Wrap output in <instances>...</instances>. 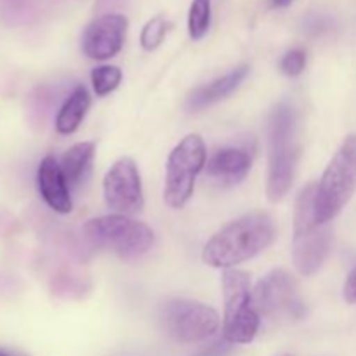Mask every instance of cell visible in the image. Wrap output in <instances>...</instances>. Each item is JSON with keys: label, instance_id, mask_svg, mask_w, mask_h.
<instances>
[{"label": "cell", "instance_id": "obj_1", "mask_svg": "<svg viewBox=\"0 0 356 356\" xmlns=\"http://www.w3.org/2000/svg\"><path fill=\"white\" fill-rule=\"evenodd\" d=\"M277 238L275 221L268 212L254 211L219 229L204 247L202 259L219 270H232L236 264L254 259Z\"/></svg>", "mask_w": 356, "mask_h": 356}, {"label": "cell", "instance_id": "obj_2", "mask_svg": "<svg viewBox=\"0 0 356 356\" xmlns=\"http://www.w3.org/2000/svg\"><path fill=\"white\" fill-rule=\"evenodd\" d=\"M299 162L298 113L287 103H280L268 120V183L270 202H280L294 183Z\"/></svg>", "mask_w": 356, "mask_h": 356}, {"label": "cell", "instance_id": "obj_3", "mask_svg": "<svg viewBox=\"0 0 356 356\" xmlns=\"http://www.w3.org/2000/svg\"><path fill=\"white\" fill-rule=\"evenodd\" d=\"M315 197L316 184L309 183L296 198L292 261L298 273L302 277H312L323 266L332 245V233L329 226L316 221Z\"/></svg>", "mask_w": 356, "mask_h": 356}, {"label": "cell", "instance_id": "obj_4", "mask_svg": "<svg viewBox=\"0 0 356 356\" xmlns=\"http://www.w3.org/2000/svg\"><path fill=\"white\" fill-rule=\"evenodd\" d=\"M356 191V134H350L323 170L316 184V221L329 225Z\"/></svg>", "mask_w": 356, "mask_h": 356}, {"label": "cell", "instance_id": "obj_5", "mask_svg": "<svg viewBox=\"0 0 356 356\" xmlns=\"http://www.w3.org/2000/svg\"><path fill=\"white\" fill-rule=\"evenodd\" d=\"M222 336L232 344H249L259 330L261 316L252 301V285L245 271L232 268L222 273Z\"/></svg>", "mask_w": 356, "mask_h": 356}, {"label": "cell", "instance_id": "obj_6", "mask_svg": "<svg viewBox=\"0 0 356 356\" xmlns=\"http://www.w3.org/2000/svg\"><path fill=\"white\" fill-rule=\"evenodd\" d=\"M83 232L94 245L104 247L124 259L143 256L155 243V233L148 225L122 214L90 219L83 226Z\"/></svg>", "mask_w": 356, "mask_h": 356}, {"label": "cell", "instance_id": "obj_7", "mask_svg": "<svg viewBox=\"0 0 356 356\" xmlns=\"http://www.w3.org/2000/svg\"><path fill=\"white\" fill-rule=\"evenodd\" d=\"M207 162V148L198 134H188L167 159L163 200L170 209H183L195 190V181Z\"/></svg>", "mask_w": 356, "mask_h": 356}, {"label": "cell", "instance_id": "obj_8", "mask_svg": "<svg viewBox=\"0 0 356 356\" xmlns=\"http://www.w3.org/2000/svg\"><path fill=\"white\" fill-rule=\"evenodd\" d=\"M252 301L259 316L287 320H302L306 316L298 280L282 268L270 271L257 282L252 289Z\"/></svg>", "mask_w": 356, "mask_h": 356}, {"label": "cell", "instance_id": "obj_9", "mask_svg": "<svg viewBox=\"0 0 356 356\" xmlns=\"http://www.w3.org/2000/svg\"><path fill=\"white\" fill-rule=\"evenodd\" d=\"M163 322L170 336L181 343H200L209 339L221 325L214 308L188 299H172L165 302Z\"/></svg>", "mask_w": 356, "mask_h": 356}, {"label": "cell", "instance_id": "obj_10", "mask_svg": "<svg viewBox=\"0 0 356 356\" xmlns=\"http://www.w3.org/2000/svg\"><path fill=\"white\" fill-rule=\"evenodd\" d=\"M103 195L113 214L132 216L145 207L141 176L134 160L122 156L110 167L103 179Z\"/></svg>", "mask_w": 356, "mask_h": 356}, {"label": "cell", "instance_id": "obj_11", "mask_svg": "<svg viewBox=\"0 0 356 356\" xmlns=\"http://www.w3.org/2000/svg\"><path fill=\"white\" fill-rule=\"evenodd\" d=\"M129 21L122 14H104L86 28L82 37V51L87 58L104 61L124 47Z\"/></svg>", "mask_w": 356, "mask_h": 356}, {"label": "cell", "instance_id": "obj_12", "mask_svg": "<svg viewBox=\"0 0 356 356\" xmlns=\"http://www.w3.org/2000/svg\"><path fill=\"white\" fill-rule=\"evenodd\" d=\"M37 184L45 204L58 214H68L73 209L70 186L63 174L61 165L52 155H47L38 163Z\"/></svg>", "mask_w": 356, "mask_h": 356}, {"label": "cell", "instance_id": "obj_13", "mask_svg": "<svg viewBox=\"0 0 356 356\" xmlns=\"http://www.w3.org/2000/svg\"><path fill=\"white\" fill-rule=\"evenodd\" d=\"M250 72L249 65H242L235 68L233 72L226 73V75L219 76V79L212 80L207 86H200L188 96L186 106L191 111H200L204 108L212 106V104L219 103V101L226 99L232 92H235L243 80L247 79Z\"/></svg>", "mask_w": 356, "mask_h": 356}, {"label": "cell", "instance_id": "obj_14", "mask_svg": "<svg viewBox=\"0 0 356 356\" xmlns=\"http://www.w3.org/2000/svg\"><path fill=\"white\" fill-rule=\"evenodd\" d=\"M252 167V159L242 148H221L207 160L205 172L222 184H236L245 179Z\"/></svg>", "mask_w": 356, "mask_h": 356}, {"label": "cell", "instance_id": "obj_15", "mask_svg": "<svg viewBox=\"0 0 356 356\" xmlns=\"http://www.w3.org/2000/svg\"><path fill=\"white\" fill-rule=\"evenodd\" d=\"M94 155H96V148H94V143L90 141L76 143L63 155L59 165H61L70 190H76L89 179Z\"/></svg>", "mask_w": 356, "mask_h": 356}, {"label": "cell", "instance_id": "obj_16", "mask_svg": "<svg viewBox=\"0 0 356 356\" xmlns=\"http://www.w3.org/2000/svg\"><path fill=\"white\" fill-rule=\"evenodd\" d=\"M89 108L90 94L87 92L86 87L79 86L70 94L68 99L65 101V104L59 110L58 117H56V131L63 136L73 134L80 127L83 118H86Z\"/></svg>", "mask_w": 356, "mask_h": 356}, {"label": "cell", "instance_id": "obj_17", "mask_svg": "<svg viewBox=\"0 0 356 356\" xmlns=\"http://www.w3.org/2000/svg\"><path fill=\"white\" fill-rule=\"evenodd\" d=\"M211 26V0H193L188 13V31L193 40L207 35Z\"/></svg>", "mask_w": 356, "mask_h": 356}, {"label": "cell", "instance_id": "obj_18", "mask_svg": "<svg viewBox=\"0 0 356 356\" xmlns=\"http://www.w3.org/2000/svg\"><path fill=\"white\" fill-rule=\"evenodd\" d=\"M90 82H92L94 92L96 96L103 97L113 92L122 82V72L118 66L111 65H101L90 72Z\"/></svg>", "mask_w": 356, "mask_h": 356}, {"label": "cell", "instance_id": "obj_19", "mask_svg": "<svg viewBox=\"0 0 356 356\" xmlns=\"http://www.w3.org/2000/svg\"><path fill=\"white\" fill-rule=\"evenodd\" d=\"M167 30H169V23L165 17L155 16L143 26L141 31V45L145 51H155L165 38Z\"/></svg>", "mask_w": 356, "mask_h": 356}, {"label": "cell", "instance_id": "obj_20", "mask_svg": "<svg viewBox=\"0 0 356 356\" xmlns=\"http://www.w3.org/2000/svg\"><path fill=\"white\" fill-rule=\"evenodd\" d=\"M306 51L302 49H292L282 58L280 70L287 76H298L305 72L306 68Z\"/></svg>", "mask_w": 356, "mask_h": 356}, {"label": "cell", "instance_id": "obj_21", "mask_svg": "<svg viewBox=\"0 0 356 356\" xmlns=\"http://www.w3.org/2000/svg\"><path fill=\"white\" fill-rule=\"evenodd\" d=\"M344 299L350 305H356V268L350 273V277L346 278V284H344Z\"/></svg>", "mask_w": 356, "mask_h": 356}, {"label": "cell", "instance_id": "obj_22", "mask_svg": "<svg viewBox=\"0 0 356 356\" xmlns=\"http://www.w3.org/2000/svg\"><path fill=\"white\" fill-rule=\"evenodd\" d=\"M292 2H294V0H273V3L277 7H289Z\"/></svg>", "mask_w": 356, "mask_h": 356}, {"label": "cell", "instance_id": "obj_23", "mask_svg": "<svg viewBox=\"0 0 356 356\" xmlns=\"http://www.w3.org/2000/svg\"><path fill=\"white\" fill-rule=\"evenodd\" d=\"M0 356H13V355H9V353H6V351L0 350Z\"/></svg>", "mask_w": 356, "mask_h": 356}]
</instances>
